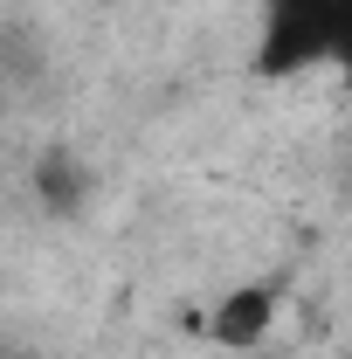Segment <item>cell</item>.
I'll return each mask as SVG.
<instances>
[{
  "instance_id": "6da1fadb",
  "label": "cell",
  "mask_w": 352,
  "mask_h": 359,
  "mask_svg": "<svg viewBox=\"0 0 352 359\" xmlns=\"http://www.w3.org/2000/svg\"><path fill=\"white\" fill-rule=\"evenodd\" d=\"M352 35V0H269L263 35H256V69L263 76H304V69H339Z\"/></svg>"
},
{
  "instance_id": "7a4b0ae2",
  "label": "cell",
  "mask_w": 352,
  "mask_h": 359,
  "mask_svg": "<svg viewBox=\"0 0 352 359\" xmlns=\"http://www.w3.org/2000/svg\"><path fill=\"white\" fill-rule=\"evenodd\" d=\"M283 318V283L276 276H256V283H235L221 290V304L208 311V339L221 353H256Z\"/></svg>"
},
{
  "instance_id": "3957f363",
  "label": "cell",
  "mask_w": 352,
  "mask_h": 359,
  "mask_svg": "<svg viewBox=\"0 0 352 359\" xmlns=\"http://www.w3.org/2000/svg\"><path fill=\"white\" fill-rule=\"evenodd\" d=\"M69 194H76V180H69V159H42V201L48 208H69Z\"/></svg>"
},
{
  "instance_id": "277c9868",
  "label": "cell",
  "mask_w": 352,
  "mask_h": 359,
  "mask_svg": "<svg viewBox=\"0 0 352 359\" xmlns=\"http://www.w3.org/2000/svg\"><path fill=\"white\" fill-rule=\"evenodd\" d=\"M339 76H346V90H352V35H346V55H339Z\"/></svg>"
}]
</instances>
